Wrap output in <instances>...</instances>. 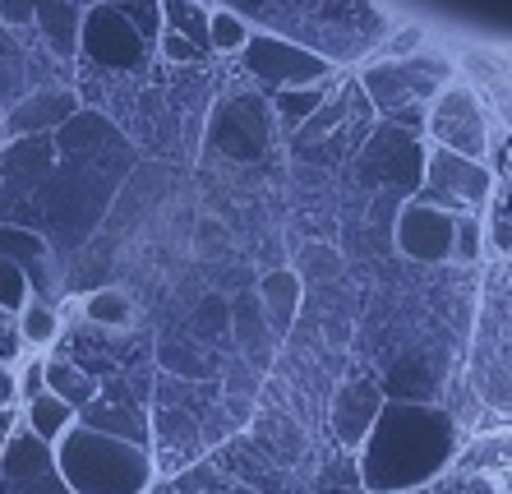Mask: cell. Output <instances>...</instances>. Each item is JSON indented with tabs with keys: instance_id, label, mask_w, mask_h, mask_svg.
I'll return each instance as SVG.
<instances>
[{
	"instance_id": "1",
	"label": "cell",
	"mask_w": 512,
	"mask_h": 494,
	"mask_svg": "<svg viewBox=\"0 0 512 494\" xmlns=\"http://www.w3.org/2000/svg\"><path fill=\"white\" fill-rule=\"evenodd\" d=\"M462 458V425L434 402L383 398L365 444L356 448V471L365 494L429 490Z\"/></svg>"
},
{
	"instance_id": "2",
	"label": "cell",
	"mask_w": 512,
	"mask_h": 494,
	"mask_svg": "<svg viewBox=\"0 0 512 494\" xmlns=\"http://www.w3.org/2000/svg\"><path fill=\"white\" fill-rule=\"evenodd\" d=\"M51 458L70 494H148L153 485L148 448H134L116 434H97L79 421L51 444Z\"/></svg>"
},
{
	"instance_id": "3",
	"label": "cell",
	"mask_w": 512,
	"mask_h": 494,
	"mask_svg": "<svg viewBox=\"0 0 512 494\" xmlns=\"http://www.w3.org/2000/svg\"><path fill=\"white\" fill-rule=\"evenodd\" d=\"M429 134V148H448L457 157H471V162H485L489 157V111L480 88H471L466 79L443 84L439 93L429 97L425 116H420Z\"/></svg>"
},
{
	"instance_id": "4",
	"label": "cell",
	"mask_w": 512,
	"mask_h": 494,
	"mask_svg": "<svg viewBox=\"0 0 512 494\" xmlns=\"http://www.w3.org/2000/svg\"><path fill=\"white\" fill-rule=\"evenodd\" d=\"M457 79V65L448 56H434V51H416V56H402V61H374L360 74V88L370 93L374 107L383 111H402L411 102L425 107L429 97L439 93L443 84Z\"/></svg>"
},
{
	"instance_id": "5",
	"label": "cell",
	"mask_w": 512,
	"mask_h": 494,
	"mask_svg": "<svg viewBox=\"0 0 512 494\" xmlns=\"http://www.w3.org/2000/svg\"><path fill=\"white\" fill-rule=\"evenodd\" d=\"M489 194H494L489 162H471L448 148H425V176H420L416 199L443 208V213H480Z\"/></svg>"
},
{
	"instance_id": "6",
	"label": "cell",
	"mask_w": 512,
	"mask_h": 494,
	"mask_svg": "<svg viewBox=\"0 0 512 494\" xmlns=\"http://www.w3.org/2000/svg\"><path fill=\"white\" fill-rule=\"evenodd\" d=\"M356 167L370 190H393L411 199L420 190V176H425V144L406 125H379L360 148Z\"/></svg>"
},
{
	"instance_id": "7",
	"label": "cell",
	"mask_w": 512,
	"mask_h": 494,
	"mask_svg": "<svg viewBox=\"0 0 512 494\" xmlns=\"http://www.w3.org/2000/svg\"><path fill=\"white\" fill-rule=\"evenodd\" d=\"M79 56H88L102 70H139L148 56V42L125 5L102 0V5H88L79 19Z\"/></svg>"
},
{
	"instance_id": "8",
	"label": "cell",
	"mask_w": 512,
	"mask_h": 494,
	"mask_svg": "<svg viewBox=\"0 0 512 494\" xmlns=\"http://www.w3.org/2000/svg\"><path fill=\"white\" fill-rule=\"evenodd\" d=\"M245 70L268 88H314V84H328L333 79V61H323L314 51L286 42V37H268V33H250L245 42Z\"/></svg>"
},
{
	"instance_id": "9",
	"label": "cell",
	"mask_w": 512,
	"mask_h": 494,
	"mask_svg": "<svg viewBox=\"0 0 512 494\" xmlns=\"http://www.w3.org/2000/svg\"><path fill=\"white\" fill-rule=\"evenodd\" d=\"M453 222L457 213H443V208L425 204V199H406L397 208V227H393V241L406 259L416 264H448L453 259Z\"/></svg>"
},
{
	"instance_id": "10",
	"label": "cell",
	"mask_w": 512,
	"mask_h": 494,
	"mask_svg": "<svg viewBox=\"0 0 512 494\" xmlns=\"http://www.w3.org/2000/svg\"><path fill=\"white\" fill-rule=\"evenodd\" d=\"M379 407H383V384L374 374H360V379L337 388L333 407H328V425H333V439L342 453H356V448L365 444V434H370Z\"/></svg>"
},
{
	"instance_id": "11",
	"label": "cell",
	"mask_w": 512,
	"mask_h": 494,
	"mask_svg": "<svg viewBox=\"0 0 512 494\" xmlns=\"http://www.w3.org/2000/svg\"><path fill=\"white\" fill-rule=\"evenodd\" d=\"M259 301H263V324H268V338L282 342L291 333L300 314V301H305V282H300L296 268H273L259 278Z\"/></svg>"
},
{
	"instance_id": "12",
	"label": "cell",
	"mask_w": 512,
	"mask_h": 494,
	"mask_svg": "<svg viewBox=\"0 0 512 494\" xmlns=\"http://www.w3.org/2000/svg\"><path fill=\"white\" fill-rule=\"evenodd\" d=\"M42 384H47L51 398H60L65 407H74V411H84L88 402L102 398V384H97L88 370H79L74 361H47L42 365Z\"/></svg>"
},
{
	"instance_id": "13",
	"label": "cell",
	"mask_w": 512,
	"mask_h": 494,
	"mask_svg": "<svg viewBox=\"0 0 512 494\" xmlns=\"http://www.w3.org/2000/svg\"><path fill=\"white\" fill-rule=\"evenodd\" d=\"M79 19H84V10L74 0H42L33 10V24L42 28V37H47L60 56L79 51Z\"/></svg>"
},
{
	"instance_id": "14",
	"label": "cell",
	"mask_w": 512,
	"mask_h": 494,
	"mask_svg": "<svg viewBox=\"0 0 512 494\" xmlns=\"http://www.w3.org/2000/svg\"><path fill=\"white\" fill-rule=\"evenodd\" d=\"M74 421H79V411L65 407V402L51 398V393H42V398L24 402V430H33L42 444H56V439L70 430Z\"/></svg>"
},
{
	"instance_id": "15",
	"label": "cell",
	"mask_w": 512,
	"mask_h": 494,
	"mask_svg": "<svg viewBox=\"0 0 512 494\" xmlns=\"http://www.w3.org/2000/svg\"><path fill=\"white\" fill-rule=\"evenodd\" d=\"M60 338V314L51 305H42L37 296H28V305L19 310V342L33 351H47Z\"/></svg>"
},
{
	"instance_id": "16",
	"label": "cell",
	"mask_w": 512,
	"mask_h": 494,
	"mask_svg": "<svg viewBox=\"0 0 512 494\" xmlns=\"http://www.w3.org/2000/svg\"><path fill=\"white\" fill-rule=\"evenodd\" d=\"M480 250L508 259V185H499V194H489V204L480 208Z\"/></svg>"
},
{
	"instance_id": "17",
	"label": "cell",
	"mask_w": 512,
	"mask_h": 494,
	"mask_svg": "<svg viewBox=\"0 0 512 494\" xmlns=\"http://www.w3.org/2000/svg\"><path fill=\"white\" fill-rule=\"evenodd\" d=\"M250 19H240L236 10H208V24H203V37L213 51H227V56H240L245 42H250Z\"/></svg>"
},
{
	"instance_id": "18",
	"label": "cell",
	"mask_w": 512,
	"mask_h": 494,
	"mask_svg": "<svg viewBox=\"0 0 512 494\" xmlns=\"http://www.w3.org/2000/svg\"><path fill=\"white\" fill-rule=\"evenodd\" d=\"M0 259L14 264L19 273H24V268H42L47 264V241L24 227H0Z\"/></svg>"
},
{
	"instance_id": "19",
	"label": "cell",
	"mask_w": 512,
	"mask_h": 494,
	"mask_svg": "<svg viewBox=\"0 0 512 494\" xmlns=\"http://www.w3.org/2000/svg\"><path fill=\"white\" fill-rule=\"evenodd\" d=\"M328 102V93H323V84H314V88H282V93H273V107H277V116H282L291 130H300V125L310 121L314 111Z\"/></svg>"
},
{
	"instance_id": "20",
	"label": "cell",
	"mask_w": 512,
	"mask_h": 494,
	"mask_svg": "<svg viewBox=\"0 0 512 494\" xmlns=\"http://www.w3.org/2000/svg\"><path fill=\"white\" fill-rule=\"evenodd\" d=\"M84 314H88V324H102V328H125L130 324V296L116 287H102L93 291L84 301Z\"/></svg>"
},
{
	"instance_id": "21",
	"label": "cell",
	"mask_w": 512,
	"mask_h": 494,
	"mask_svg": "<svg viewBox=\"0 0 512 494\" xmlns=\"http://www.w3.org/2000/svg\"><path fill=\"white\" fill-rule=\"evenodd\" d=\"M476 259H485V250H480V213H457L453 259H448V264H476Z\"/></svg>"
},
{
	"instance_id": "22",
	"label": "cell",
	"mask_w": 512,
	"mask_h": 494,
	"mask_svg": "<svg viewBox=\"0 0 512 494\" xmlns=\"http://www.w3.org/2000/svg\"><path fill=\"white\" fill-rule=\"evenodd\" d=\"M342 121H346V102H342V97H328L310 121L300 125V139H323V134H333Z\"/></svg>"
},
{
	"instance_id": "23",
	"label": "cell",
	"mask_w": 512,
	"mask_h": 494,
	"mask_svg": "<svg viewBox=\"0 0 512 494\" xmlns=\"http://www.w3.org/2000/svg\"><path fill=\"white\" fill-rule=\"evenodd\" d=\"M42 365H47V356H28L24 365H14V393L24 402H33V398H42L47 393V384H42Z\"/></svg>"
},
{
	"instance_id": "24",
	"label": "cell",
	"mask_w": 512,
	"mask_h": 494,
	"mask_svg": "<svg viewBox=\"0 0 512 494\" xmlns=\"http://www.w3.org/2000/svg\"><path fill=\"white\" fill-rule=\"evenodd\" d=\"M425 47V28L420 24H411V28H402V33L383 47V61H402V56H416V51Z\"/></svg>"
},
{
	"instance_id": "25",
	"label": "cell",
	"mask_w": 512,
	"mask_h": 494,
	"mask_svg": "<svg viewBox=\"0 0 512 494\" xmlns=\"http://www.w3.org/2000/svg\"><path fill=\"white\" fill-rule=\"evenodd\" d=\"M162 56L176 65H190V61H199V42H190V37H180V33H162Z\"/></svg>"
},
{
	"instance_id": "26",
	"label": "cell",
	"mask_w": 512,
	"mask_h": 494,
	"mask_svg": "<svg viewBox=\"0 0 512 494\" xmlns=\"http://www.w3.org/2000/svg\"><path fill=\"white\" fill-rule=\"evenodd\" d=\"M42 0H0V19L5 24H33V10Z\"/></svg>"
},
{
	"instance_id": "27",
	"label": "cell",
	"mask_w": 512,
	"mask_h": 494,
	"mask_svg": "<svg viewBox=\"0 0 512 494\" xmlns=\"http://www.w3.org/2000/svg\"><path fill=\"white\" fill-rule=\"evenodd\" d=\"M416 494H429V490H416Z\"/></svg>"
}]
</instances>
